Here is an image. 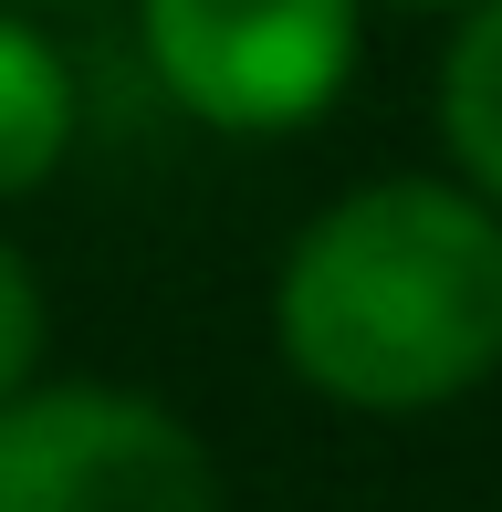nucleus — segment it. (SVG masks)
I'll return each mask as SVG.
<instances>
[{
	"mask_svg": "<svg viewBox=\"0 0 502 512\" xmlns=\"http://www.w3.org/2000/svg\"><path fill=\"white\" fill-rule=\"evenodd\" d=\"M42 335H53V304H42V272L0 241V398L42 377Z\"/></svg>",
	"mask_w": 502,
	"mask_h": 512,
	"instance_id": "nucleus-6",
	"label": "nucleus"
},
{
	"mask_svg": "<svg viewBox=\"0 0 502 512\" xmlns=\"http://www.w3.org/2000/svg\"><path fill=\"white\" fill-rule=\"evenodd\" d=\"M74 126H84V95L63 42L32 11H0V199H32L74 157Z\"/></svg>",
	"mask_w": 502,
	"mask_h": 512,
	"instance_id": "nucleus-4",
	"label": "nucleus"
},
{
	"mask_svg": "<svg viewBox=\"0 0 502 512\" xmlns=\"http://www.w3.org/2000/svg\"><path fill=\"white\" fill-rule=\"evenodd\" d=\"M0 512H220V460L147 387L32 377L0 398Z\"/></svg>",
	"mask_w": 502,
	"mask_h": 512,
	"instance_id": "nucleus-3",
	"label": "nucleus"
},
{
	"mask_svg": "<svg viewBox=\"0 0 502 512\" xmlns=\"http://www.w3.org/2000/svg\"><path fill=\"white\" fill-rule=\"evenodd\" d=\"M367 42V0H136L157 95L210 136H304L335 115Z\"/></svg>",
	"mask_w": 502,
	"mask_h": 512,
	"instance_id": "nucleus-2",
	"label": "nucleus"
},
{
	"mask_svg": "<svg viewBox=\"0 0 502 512\" xmlns=\"http://www.w3.org/2000/svg\"><path fill=\"white\" fill-rule=\"evenodd\" d=\"M429 115H440L450 178L502 220V0L450 11V53H440V84H429Z\"/></svg>",
	"mask_w": 502,
	"mask_h": 512,
	"instance_id": "nucleus-5",
	"label": "nucleus"
},
{
	"mask_svg": "<svg viewBox=\"0 0 502 512\" xmlns=\"http://www.w3.org/2000/svg\"><path fill=\"white\" fill-rule=\"evenodd\" d=\"M0 11H53V0H0Z\"/></svg>",
	"mask_w": 502,
	"mask_h": 512,
	"instance_id": "nucleus-8",
	"label": "nucleus"
},
{
	"mask_svg": "<svg viewBox=\"0 0 502 512\" xmlns=\"http://www.w3.org/2000/svg\"><path fill=\"white\" fill-rule=\"evenodd\" d=\"M387 11H471V0H387Z\"/></svg>",
	"mask_w": 502,
	"mask_h": 512,
	"instance_id": "nucleus-7",
	"label": "nucleus"
},
{
	"mask_svg": "<svg viewBox=\"0 0 502 512\" xmlns=\"http://www.w3.org/2000/svg\"><path fill=\"white\" fill-rule=\"evenodd\" d=\"M293 387L356 418H429L502 366V220L461 178H356L272 262Z\"/></svg>",
	"mask_w": 502,
	"mask_h": 512,
	"instance_id": "nucleus-1",
	"label": "nucleus"
}]
</instances>
